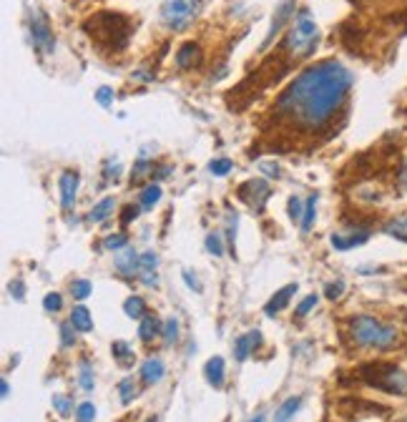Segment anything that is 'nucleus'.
<instances>
[{"label": "nucleus", "instance_id": "obj_1", "mask_svg": "<svg viewBox=\"0 0 407 422\" xmlns=\"http://www.w3.org/2000/svg\"><path fill=\"white\" fill-rule=\"evenodd\" d=\"M352 89V73L339 61H320L309 66L289 83L276 98V116L292 121L295 126L322 128L337 114Z\"/></svg>", "mask_w": 407, "mask_h": 422}, {"label": "nucleus", "instance_id": "obj_2", "mask_svg": "<svg viewBox=\"0 0 407 422\" xmlns=\"http://www.w3.org/2000/svg\"><path fill=\"white\" fill-rule=\"evenodd\" d=\"M352 340L362 347H372V349H387L397 342V332L390 324H383L375 317L360 315L350 322Z\"/></svg>", "mask_w": 407, "mask_h": 422}, {"label": "nucleus", "instance_id": "obj_3", "mask_svg": "<svg viewBox=\"0 0 407 422\" xmlns=\"http://www.w3.org/2000/svg\"><path fill=\"white\" fill-rule=\"evenodd\" d=\"M317 40H320L317 23L309 18L307 10H299V15H297V20H295V26L287 31V38H284V43H282V51L289 53L295 61H299V58L312 56Z\"/></svg>", "mask_w": 407, "mask_h": 422}, {"label": "nucleus", "instance_id": "obj_4", "mask_svg": "<svg viewBox=\"0 0 407 422\" xmlns=\"http://www.w3.org/2000/svg\"><path fill=\"white\" fill-rule=\"evenodd\" d=\"M362 377L367 384L377 387V390L392 392V395H407V372L392 365H367L362 367Z\"/></svg>", "mask_w": 407, "mask_h": 422}, {"label": "nucleus", "instance_id": "obj_5", "mask_svg": "<svg viewBox=\"0 0 407 422\" xmlns=\"http://www.w3.org/2000/svg\"><path fill=\"white\" fill-rule=\"evenodd\" d=\"M199 13V0H163L161 20L171 31H184Z\"/></svg>", "mask_w": 407, "mask_h": 422}, {"label": "nucleus", "instance_id": "obj_6", "mask_svg": "<svg viewBox=\"0 0 407 422\" xmlns=\"http://www.w3.org/2000/svg\"><path fill=\"white\" fill-rule=\"evenodd\" d=\"M31 38L40 53H53L56 51V38H53V31L48 26V18H45L38 8L31 10Z\"/></svg>", "mask_w": 407, "mask_h": 422}, {"label": "nucleus", "instance_id": "obj_7", "mask_svg": "<svg viewBox=\"0 0 407 422\" xmlns=\"http://www.w3.org/2000/svg\"><path fill=\"white\" fill-rule=\"evenodd\" d=\"M370 239V232L367 229H352V234H332L330 236V241H332V246L337 249V252H347V249H352V246H360L364 244V241Z\"/></svg>", "mask_w": 407, "mask_h": 422}, {"label": "nucleus", "instance_id": "obj_8", "mask_svg": "<svg viewBox=\"0 0 407 422\" xmlns=\"http://www.w3.org/2000/svg\"><path fill=\"white\" fill-rule=\"evenodd\" d=\"M292 10H295V0H282V3H279V8H276L274 18H272V28H269V33H267V38H264L262 48H267V45H269L272 40H274V36H276L279 31H282L284 23L289 20Z\"/></svg>", "mask_w": 407, "mask_h": 422}, {"label": "nucleus", "instance_id": "obj_9", "mask_svg": "<svg viewBox=\"0 0 407 422\" xmlns=\"http://www.w3.org/2000/svg\"><path fill=\"white\" fill-rule=\"evenodd\" d=\"M58 186H61V204H63V209H73L75 191H78V174H75V171H63Z\"/></svg>", "mask_w": 407, "mask_h": 422}, {"label": "nucleus", "instance_id": "obj_10", "mask_svg": "<svg viewBox=\"0 0 407 422\" xmlns=\"http://www.w3.org/2000/svg\"><path fill=\"white\" fill-rule=\"evenodd\" d=\"M156 264H158V259H156V254H154V252L141 254V262H138V279H141L146 287H156V284H158Z\"/></svg>", "mask_w": 407, "mask_h": 422}, {"label": "nucleus", "instance_id": "obj_11", "mask_svg": "<svg viewBox=\"0 0 407 422\" xmlns=\"http://www.w3.org/2000/svg\"><path fill=\"white\" fill-rule=\"evenodd\" d=\"M138 262H141V257L133 252L131 246H124V249L116 254V266H119V271L124 277H133V274L138 277Z\"/></svg>", "mask_w": 407, "mask_h": 422}, {"label": "nucleus", "instance_id": "obj_12", "mask_svg": "<svg viewBox=\"0 0 407 422\" xmlns=\"http://www.w3.org/2000/svg\"><path fill=\"white\" fill-rule=\"evenodd\" d=\"M201 63V51L196 43H184L182 48H179V53H176V66L184 70L188 68H196V66Z\"/></svg>", "mask_w": 407, "mask_h": 422}, {"label": "nucleus", "instance_id": "obj_13", "mask_svg": "<svg viewBox=\"0 0 407 422\" xmlns=\"http://www.w3.org/2000/svg\"><path fill=\"white\" fill-rule=\"evenodd\" d=\"M295 292H297V284H287L284 289H279L274 296H272L269 302H267V307H264V312H267V315H269V317H274L276 312H282V309L289 304V299L295 296Z\"/></svg>", "mask_w": 407, "mask_h": 422}, {"label": "nucleus", "instance_id": "obj_14", "mask_svg": "<svg viewBox=\"0 0 407 422\" xmlns=\"http://www.w3.org/2000/svg\"><path fill=\"white\" fill-rule=\"evenodd\" d=\"M163 372H166V367H163V362L158 357H149L141 365V379H144V384H156L161 382Z\"/></svg>", "mask_w": 407, "mask_h": 422}, {"label": "nucleus", "instance_id": "obj_15", "mask_svg": "<svg viewBox=\"0 0 407 422\" xmlns=\"http://www.w3.org/2000/svg\"><path fill=\"white\" fill-rule=\"evenodd\" d=\"M204 372H207V379L212 387H221L224 384V359L221 357H212L207 362V367H204Z\"/></svg>", "mask_w": 407, "mask_h": 422}, {"label": "nucleus", "instance_id": "obj_16", "mask_svg": "<svg viewBox=\"0 0 407 422\" xmlns=\"http://www.w3.org/2000/svg\"><path fill=\"white\" fill-rule=\"evenodd\" d=\"M71 324L75 327V332H91V329H94L91 312H88L86 307H73V312H71Z\"/></svg>", "mask_w": 407, "mask_h": 422}, {"label": "nucleus", "instance_id": "obj_17", "mask_svg": "<svg viewBox=\"0 0 407 422\" xmlns=\"http://www.w3.org/2000/svg\"><path fill=\"white\" fill-rule=\"evenodd\" d=\"M113 209H116V202H113L111 196H108V199H101V202L94 206V211L88 214V219L94 221V224H101V221H106L108 216L113 214Z\"/></svg>", "mask_w": 407, "mask_h": 422}, {"label": "nucleus", "instance_id": "obj_18", "mask_svg": "<svg viewBox=\"0 0 407 422\" xmlns=\"http://www.w3.org/2000/svg\"><path fill=\"white\" fill-rule=\"evenodd\" d=\"M299 405H302V397H289V400H284V402L279 405V409H276L274 422H289L295 417L297 409H299Z\"/></svg>", "mask_w": 407, "mask_h": 422}, {"label": "nucleus", "instance_id": "obj_19", "mask_svg": "<svg viewBox=\"0 0 407 422\" xmlns=\"http://www.w3.org/2000/svg\"><path fill=\"white\" fill-rule=\"evenodd\" d=\"M158 332H161V327H158V319L154 315H146L144 319H141V327H138V337H141L144 342H151Z\"/></svg>", "mask_w": 407, "mask_h": 422}, {"label": "nucleus", "instance_id": "obj_20", "mask_svg": "<svg viewBox=\"0 0 407 422\" xmlns=\"http://www.w3.org/2000/svg\"><path fill=\"white\" fill-rule=\"evenodd\" d=\"M385 232H387L390 236H395V239H400L407 244V214H402V216H397V219L390 221L387 227H385Z\"/></svg>", "mask_w": 407, "mask_h": 422}, {"label": "nucleus", "instance_id": "obj_21", "mask_svg": "<svg viewBox=\"0 0 407 422\" xmlns=\"http://www.w3.org/2000/svg\"><path fill=\"white\" fill-rule=\"evenodd\" d=\"M124 312L128 317H131V319H144V312H146V304H144V299H141V296H128V299H126L124 302Z\"/></svg>", "mask_w": 407, "mask_h": 422}, {"label": "nucleus", "instance_id": "obj_22", "mask_svg": "<svg viewBox=\"0 0 407 422\" xmlns=\"http://www.w3.org/2000/svg\"><path fill=\"white\" fill-rule=\"evenodd\" d=\"M111 352H113V357L119 359V365L128 367V365H131V362H133V352H131V347L126 345V342H113Z\"/></svg>", "mask_w": 407, "mask_h": 422}, {"label": "nucleus", "instance_id": "obj_23", "mask_svg": "<svg viewBox=\"0 0 407 422\" xmlns=\"http://www.w3.org/2000/svg\"><path fill=\"white\" fill-rule=\"evenodd\" d=\"M136 395H138V387H136V382H133V377H124V379H121V382H119V397H121V402L128 405Z\"/></svg>", "mask_w": 407, "mask_h": 422}, {"label": "nucleus", "instance_id": "obj_24", "mask_svg": "<svg viewBox=\"0 0 407 422\" xmlns=\"http://www.w3.org/2000/svg\"><path fill=\"white\" fill-rule=\"evenodd\" d=\"M314 214H317V194H312L307 199V206H304V216H302V232L307 234L314 224Z\"/></svg>", "mask_w": 407, "mask_h": 422}, {"label": "nucleus", "instance_id": "obj_25", "mask_svg": "<svg viewBox=\"0 0 407 422\" xmlns=\"http://www.w3.org/2000/svg\"><path fill=\"white\" fill-rule=\"evenodd\" d=\"M158 199H161V189H158L156 183H151V186H146L144 191H141V209H154V204H158Z\"/></svg>", "mask_w": 407, "mask_h": 422}, {"label": "nucleus", "instance_id": "obj_26", "mask_svg": "<svg viewBox=\"0 0 407 422\" xmlns=\"http://www.w3.org/2000/svg\"><path fill=\"white\" fill-rule=\"evenodd\" d=\"M124 246H128V236L126 234H111V236L103 239V249H108V252H121Z\"/></svg>", "mask_w": 407, "mask_h": 422}, {"label": "nucleus", "instance_id": "obj_27", "mask_svg": "<svg viewBox=\"0 0 407 422\" xmlns=\"http://www.w3.org/2000/svg\"><path fill=\"white\" fill-rule=\"evenodd\" d=\"M91 292H94V284L88 282V279H75V282L71 284V294H73L75 299H86Z\"/></svg>", "mask_w": 407, "mask_h": 422}, {"label": "nucleus", "instance_id": "obj_28", "mask_svg": "<svg viewBox=\"0 0 407 422\" xmlns=\"http://www.w3.org/2000/svg\"><path fill=\"white\" fill-rule=\"evenodd\" d=\"M78 382L83 390H94V370L88 362H81V367H78Z\"/></svg>", "mask_w": 407, "mask_h": 422}, {"label": "nucleus", "instance_id": "obj_29", "mask_svg": "<svg viewBox=\"0 0 407 422\" xmlns=\"http://www.w3.org/2000/svg\"><path fill=\"white\" fill-rule=\"evenodd\" d=\"M163 340H166V345H174L179 340V322L174 317H169V319L163 322Z\"/></svg>", "mask_w": 407, "mask_h": 422}, {"label": "nucleus", "instance_id": "obj_30", "mask_svg": "<svg viewBox=\"0 0 407 422\" xmlns=\"http://www.w3.org/2000/svg\"><path fill=\"white\" fill-rule=\"evenodd\" d=\"M207 249H209V254H214V257H221V254H224V244H221L219 232H212L207 236Z\"/></svg>", "mask_w": 407, "mask_h": 422}, {"label": "nucleus", "instance_id": "obj_31", "mask_svg": "<svg viewBox=\"0 0 407 422\" xmlns=\"http://www.w3.org/2000/svg\"><path fill=\"white\" fill-rule=\"evenodd\" d=\"M94 417H96V407H94V402H83V405H78V412H75V420H78V422H94Z\"/></svg>", "mask_w": 407, "mask_h": 422}, {"label": "nucleus", "instance_id": "obj_32", "mask_svg": "<svg viewBox=\"0 0 407 422\" xmlns=\"http://www.w3.org/2000/svg\"><path fill=\"white\" fill-rule=\"evenodd\" d=\"M209 169H212L214 176H224V174L232 171V161H229V158H216V161L209 164Z\"/></svg>", "mask_w": 407, "mask_h": 422}, {"label": "nucleus", "instance_id": "obj_33", "mask_svg": "<svg viewBox=\"0 0 407 422\" xmlns=\"http://www.w3.org/2000/svg\"><path fill=\"white\" fill-rule=\"evenodd\" d=\"M251 349H254V345H251L249 334H246V337H239V340H237V349H234V352H237V359H246V357H249Z\"/></svg>", "mask_w": 407, "mask_h": 422}, {"label": "nucleus", "instance_id": "obj_34", "mask_svg": "<svg viewBox=\"0 0 407 422\" xmlns=\"http://www.w3.org/2000/svg\"><path fill=\"white\" fill-rule=\"evenodd\" d=\"M53 407L58 409V415L68 417V415H71V409H73V405H71V400H66V397L53 395Z\"/></svg>", "mask_w": 407, "mask_h": 422}, {"label": "nucleus", "instance_id": "obj_35", "mask_svg": "<svg viewBox=\"0 0 407 422\" xmlns=\"http://www.w3.org/2000/svg\"><path fill=\"white\" fill-rule=\"evenodd\" d=\"M43 307H45V312H58V309L63 307V299H61V294H56V292H50V294H45V299H43Z\"/></svg>", "mask_w": 407, "mask_h": 422}, {"label": "nucleus", "instance_id": "obj_36", "mask_svg": "<svg viewBox=\"0 0 407 422\" xmlns=\"http://www.w3.org/2000/svg\"><path fill=\"white\" fill-rule=\"evenodd\" d=\"M317 307V296H307V299H302V304L297 307V317H307L312 309Z\"/></svg>", "mask_w": 407, "mask_h": 422}, {"label": "nucleus", "instance_id": "obj_37", "mask_svg": "<svg viewBox=\"0 0 407 422\" xmlns=\"http://www.w3.org/2000/svg\"><path fill=\"white\" fill-rule=\"evenodd\" d=\"M73 324H71V322H68V324H63V327H61V345L63 347H73V342H75V337H73Z\"/></svg>", "mask_w": 407, "mask_h": 422}, {"label": "nucleus", "instance_id": "obj_38", "mask_svg": "<svg viewBox=\"0 0 407 422\" xmlns=\"http://www.w3.org/2000/svg\"><path fill=\"white\" fill-rule=\"evenodd\" d=\"M289 216H292L295 221H299L302 216H304V209H302V202L297 199V196H292V199H289Z\"/></svg>", "mask_w": 407, "mask_h": 422}, {"label": "nucleus", "instance_id": "obj_39", "mask_svg": "<svg viewBox=\"0 0 407 422\" xmlns=\"http://www.w3.org/2000/svg\"><path fill=\"white\" fill-rule=\"evenodd\" d=\"M182 277H184V282L188 284V289H194L196 294H201L204 292V287H201V282L196 277H191V271H182Z\"/></svg>", "mask_w": 407, "mask_h": 422}, {"label": "nucleus", "instance_id": "obj_40", "mask_svg": "<svg viewBox=\"0 0 407 422\" xmlns=\"http://www.w3.org/2000/svg\"><path fill=\"white\" fill-rule=\"evenodd\" d=\"M98 103H101V106H111V103H113V91L106 89V86H103V89H98Z\"/></svg>", "mask_w": 407, "mask_h": 422}, {"label": "nucleus", "instance_id": "obj_41", "mask_svg": "<svg viewBox=\"0 0 407 422\" xmlns=\"http://www.w3.org/2000/svg\"><path fill=\"white\" fill-rule=\"evenodd\" d=\"M10 294L18 299V302H23V282L20 279H15V282L10 284Z\"/></svg>", "mask_w": 407, "mask_h": 422}, {"label": "nucleus", "instance_id": "obj_42", "mask_svg": "<svg viewBox=\"0 0 407 422\" xmlns=\"http://www.w3.org/2000/svg\"><path fill=\"white\" fill-rule=\"evenodd\" d=\"M339 294H342V282L327 284V296H330V299H337Z\"/></svg>", "mask_w": 407, "mask_h": 422}, {"label": "nucleus", "instance_id": "obj_43", "mask_svg": "<svg viewBox=\"0 0 407 422\" xmlns=\"http://www.w3.org/2000/svg\"><path fill=\"white\" fill-rule=\"evenodd\" d=\"M397 183H400V189L407 191V161L400 166V174H397Z\"/></svg>", "mask_w": 407, "mask_h": 422}, {"label": "nucleus", "instance_id": "obj_44", "mask_svg": "<svg viewBox=\"0 0 407 422\" xmlns=\"http://www.w3.org/2000/svg\"><path fill=\"white\" fill-rule=\"evenodd\" d=\"M136 216H138V209L136 206H126V214L121 216V221H124V224H128V221L136 219Z\"/></svg>", "mask_w": 407, "mask_h": 422}, {"label": "nucleus", "instance_id": "obj_45", "mask_svg": "<svg viewBox=\"0 0 407 422\" xmlns=\"http://www.w3.org/2000/svg\"><path fill=\"white\" fill-rule=\"evenodd\" d=\"M262 169H264V174H267V176H279V169H276V166H272V164H262Z\"/></svg>", "mask_w": 407, "mask_h": 422}, {"label": "nucleus", "instance_id": "obj_46", "mask_svg": "<svg viewBox=\"0 0 407 422\" xmlns=\"http://www.w3.org/2000/svg\"><path fill=\"white\" fill-rule=\"evenodd\" d=\"M249 340H251V345H254V347H259V345H262V332H259V329H254V332L249 334Z\"/></svg>", "mask_w": 407, "mask_h": 422}, {"label": "nucleus", "instance_id": "obj_47", "mask_svg": "<svg viewBox=\"0 0 407 422\" xmlns=\"http://www.w3.org/2000/svg\"><path fill=\"white\" fill-rule=\"evenodd\" d=\"M0 390H3V392H0V395H3V397L10 395V384H8V379H3V382H0Z\"/></svg>", "mask_w": 407, "mask_h": 422}, {"label": "nucleus", "instance_id": "obj_48", "mask_svg": "<svg viewBox=\"0 0 407 422\" xmlns=\"http://www.w3.org/2000/svg\"><path fill=\"white\" fill-rule=\"evenodd\" d=\"M249 422H264V415H257L254 420H249Z\"/></svg>", "mask_w": 407, "mask_h": 422}, {"label": "nucleus", "instance_id": "obj_49", "mask_svg": "<svg viewBox=\"0 0 407 422\" xmlns=\"http://www.w3.org/2000/svg\"><path fill=\"white\" fill-rule=\"evenodd\" d=\"M149 422H156V420H149Z\"/></svg>", "mask_w": 407, "mask_h": 422}]
</instances>
